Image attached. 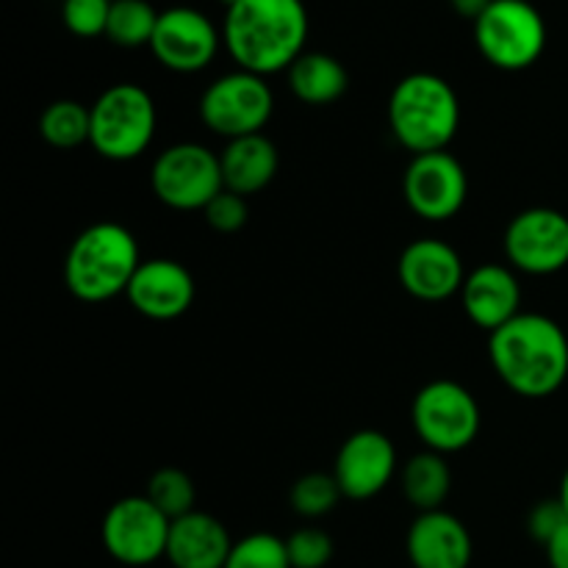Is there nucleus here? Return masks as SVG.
I'll list each match as a JSON object with an SVG mask.
<instances>
[{"label": "nucleus", "instance_id": "6ab92c4d", "mask_svg": "<svg viewBox=\"0 0 568 568\" xmlns=\"http://www.w3.org/2000/svg\"><path fill=\"white\" fill-rule=\"evenodd\" d=\"M231 532L216 516L194 510L175 519L166 541V560L172 568H225L231 558Z\"/></svg>", "mask_w": 568, "mask_h": 568}, {"label": "nucleus", "instance_id": "7ed1b4c3", "mask_svg": "<svg viewBox=\"0 0 568 568\" xmlns=\"http://www.w3.org/2000/svg\"><path fill=\"white\" fill-rule=\"evenodd\" d=\"M139 266L136 236L120 222H94L67 250L64 286L81 303H109L128 292Z\"/></svg>", "mask_w": 568, "mask_h": 568}, {"label": "nucleus", "instance_id": "f03ea898", "mask_svg": "<svg viewBox=\"0 0 568 568\" xmlns=\"http://www.w3.org/2000/svg\"><path fill=\"white\" fill-rule=\"evenodd\" d=\"M488 358L499 381L527 399L552 397L568 377V336L544 314H525L488 336Z\"/></svg>", "mask_w": 568, "mask_h": 568}, {"label": "nucleus", "instance_id": "9d476101", "mask_svg": "<svg viewBox=\"0 0 568 568\" xmlns=\"http://www.w3.org/2000/svg\"><path fill=\"white\" fill-rule=\"evenodd\" d=\"M170 527L172 521L148 497H125L105 510L100 538L116 564L142 568L166 558Z\"/></svg>", "mask_w": 568, "mask_h": 568}, {"label": "nucleus", "instance_id": "ddd939ff", "mask_svg": "<svg viewBox=\"0 0 568 568\" xmlns=\"http://www.w3.org/2000/svg\"><path fill=\"white\" fill-rule=\"evenodd\" d=\"M155 59L172 72H200L220 53V31L203 11L192 6H172L161 11L150 42Z\"/></svg>", "mask_w": 568, "mask_h": 568}, {"label": "nucleus", "instance_id": "7c9ffc66", "mask_svg": "<svg viewBox=\"0 0 568 568\" xmlns=\"http://www.w3.org/2000/svg\"><path fill=\"white\" fill-rule=\"evenodd\" d=\"M566 521L568 514L564 503H560V499H544V503H538L536 508L530 510V516H527V530H530V536L544 547Z\"/></svg>", "mask_w": 568, "mask_h": 568}, {"label": "nucleus", "instance_id": "c85d7f7f", "mask_svg": "<svg viewBox=\"0 0 568 568\" xmlns=\"http://www.w3.org/2000/svg\"><path fill=\"white\" fill-rule=\"evenodd\" d=\"M111 3L114 0H64L61 20H64L67 31L81 39L105 37Z\"/></svg>", "mask_w": 568, "mask_h": 568}, {"label": "nucleus", "instance_id": "5701e85b", "mask_svg": "<svg viewBox=\"0 0 568 568\" xmlns=\"http://www.w3.org/2000/svg\"><path fill=\"white\" fill-rule=\"evenodd\" d=\"M92 109L78 100H55L39 114V136L55 150H75L89 142Z\"/></svg>", "mask_w": 568, "mask_h": 568}, {"label": "nucleus", "instance_id": "393cba45", "mask_svg": "<svg viewBox=\"0 0 568 568\" xmlns=\"http://www.w3.org/2000/svg\"><path fill=\"white\" fill-rule=\"evenodd\" d=\"M144 497L161 510L170 521L183 519V516L194 514L197 505V488H194L192 477L186 471L175 469V466H164V469L153 471L148 480V491Z\"/></svg>", "mask_w": 568, "mask_h": 568}, {"label": "nucleus", "instance_id": "473e14b6", "mask_svg": "<svg viewBox=\"0 0 568 568\" xmlns=\"http://www.w3.org/2000/svg\"><path fill=\"white\" fill-rule=\"evenodd\" d=\"M449 3H453V9L458 11L460 17H466V20L475 22L477 17H480L483 11L491 6V0H449Z\"/></svg>", "mask_w": 568, "mask_h": 568}, {"label": "nucleus", "instance_id": "c756f323", "mask_svg": "<svg viewBox=\"0 0 568 568\" xmlns=\"http://www.w3.org/2000/svg\"><path fill=\"white\" fill-rule=\"evenodd\" d=\"M203 214H205V222H209L216 233H239L244 225H247L250 205H247V197L222 189V192L205 205Z\"/></svg>", "mask_w": 568, "mask_h": 568}, {"label": "nucleus", "instance_id": "0eeeda50", "mask_svg": "<svg viewBox=\"0 0 568 568\" xmlns=\"http://www.w3.org/2000/svg\"><path fill=\"white\" fill-rule=\"evenodd\" d=\"M410 422L427 449L442 455L460 453L480 433V405L458 381H430L416 392Z\"/></svg>", "mask_w": 568, "mask_h": 568}, {"label": "nucleus", "instance_id": "f257e3e1", "mask_svg": "<svg viewBox=\"0 0 568 568\" xmlns=\"http://www.w3.org/2000/svg\"><path fill=\"white\" fill-rule=\"evenodd\" d=\"M308 9L303 0H236L225 9L222 42L239 70L266 78L305 53Z\"/></svg>", "mask_w": 568, "mask_h": 568}, {"label": "nucleus", "instance_id": "a211bd4d", "mask_svg": "<svg viewBox=\"0 0 568 568\" xmlns=\"http://www.w3.org/2000/svg\"><path fill=\"white\" fill-rule=\"evenodd\" d=\"M471 555V532L444 508L419 514L410 525L408 560L414 568H469Z\"/></svg>", "mask_w": 568, "mask_h": 568}, {"label": "nucleus", "instance_id": "20e7f679", "mask_svg": "<svg viewBox=\"0 0 568 568\" xmlns=\"http://www.w3.org/2000/svg\"><path fill=\"white\" fill-rule=\"evenodd\" d=\"M392 136L414 155L442 153L460 128V100L436 72H410L388 98Z\"/></svg>", "mask_w": 568, "mask_h": 568}, {"label": "nucleus", "instance_id": "412c9836", "mask_svg": "<svg viewBox=\"0 0 568 568\" xmlns=\"http://www.w3.org/2000/svg\"><path fill=\"white\" fill-rule=\"evenodd\" d=\"M286 72L294 98L308 105L336 103L349 87V75L342 61L320 50H305Z\"/></svg>", "mask_w": 568, "mask_h": 568}, {"label": "nucleus", "instance_id": "aec40b11", "mask_svg": "<svg viewBox=\"0 0 568 568\" xmlns=\"http://www.w3.org/2000/svg\"><path fill=\"white\" fill-rule=\"evenodd\" d=\"M220 164L227 192L250 197V194L264 192L275 181L281 159L272 139H266L264 133H253V136L231 139L220 153Z\"/></svg>", "mask_w": 568, "mask_h": 568}, {"label": "nucleus", "instance_id": "dca6fc26", "mask_svg": "<svg viewBox=\"0 0 568 568\" xmlns=\"http://www.w3.org/2000/svg\"><path fill=\"white\" fill-rule=\"evenodd\" d=\"M194 277L181 261L148 258L133 275L125 297L133 311L153 322H172L186 314L194 303Z\"/></svg>", "mask_w": 568, "mask_h": 568}, {"label": "nucleus", "instance_id": "1a4fd4ad", "mask_svg": "<svg viewBox=\"0 0 568 568\" xmlns=\"http://www.w3.org/2000/svg\"><path fill=\"white\" fill-rule=\"evenodd\" d=\"M153 194L175 211H205L225 189L220 155L197 142H178L161 150L150 170Z\"/></svg>", "mask_w": 568, "mask_h": 568}, {"label": "nucleus", "instance_id": "39448f33", "mask_svg": "<svg viewBox=\"0 0 568 568\" xmlns=\"http://www.w3.org/2000/svg\"><path fill=\"white\" fill-rule=\"evenodd\" d=\"M89 144L105 161H133L150 148L159 125L155 100L139 83H114L92 105Z\"/></svg>", "mask_w": 568, "mask_h": 568}, {"label": "nucleus", "instance_id": "6e6552de", "mask_svg": "<svg viewBox=\"0 0 568 568\" xmlns=\"http://www.w3.org/2000/svg\"><path fill=\"white\" fill-rule=\"evenodd\" d=\"M275 111V94H272L266 78L255 72L236 70L216 78L200 98V120L211 133L222 139H242L253 133H264L266 122Z\"/></svg>", "mask_w": 568, "mask_h": 568}, {"label": "nucleus", "instance_id": "4468645a", "mask_svg": "<svg viewBox=\"0 0 568 568\" xmlns=\"http://www.w3.org/2000/svg\"><path fill=\"white\" fill-rule=\"evenodd\" d=\"M397 447L381 430H358L338 447L333 477L344 499L366 503L388 488L397 475Z\"/></svg>", "mask_w": 568, "mask_h": 568}, {"label": "nucleus", "instance_id": "72a5a7b5", "mask_svg": "<svg viewBox=\"0 0 568 568\" xmlns=\"http://www.w3.org/2000/svg\"><path fill=\"white\" fill-rule=\"evenodd\" d=\"M558 499H560V503H564V508H566V514H568V469H566L564 480H560V491H558Z\"/></svg>", "mask_w": 568, "mask_h": 568}, {"label": "nucleus", "instance_id": "f704fd0d", "mask_svg": "<svg viewBox=\"0 0 568 568\" xmlns=\"http://www.w3.org/2000/svg\"><path fill=\"white\" fill-rule=\"evenodd\" d=\"M220 3H225V9H231V6L236 3V0H220Z\"/></svg>", "mask_w": 568, "mask_h": 568}, {"label": "nucleus", "instance_id": "bb28decb", "mask_svg": "<svg viewBox=\"0 0 568 568\" xmlns=\"http://www.w3.org/2000/svg\"><path fill=\"white\" fill-rule=\"evenodd\" d=\"M225 568H292L286 552V538L272 532H250L233 544Z\"/></svg>", "mask_w": 568, "mask_h": 568}, {"label": "nucleus", "instance_id": "9b49d317", "mask_svg": "<svg viewBox=\"0 0 568 568\" xmlns=\"http://www.w3.org/2000/svg\"><path fill=\"white\" fill-rule=\"evenodd\" d=\"M505 255L525 275H555L568 266V216L558 209L536 205L505 227Z\"/></svg>", "mask_w": 568, "mask_h": 568}, {"label": "nucleus", "instance_id": "cd10ccee", "mask_svg": "<svg viewBox=\"0 0 568 568\" xmlns=\"http://www.w3.org/2000/svg\"><path fill=\"white\" fill-rule=\"evenodd\" d=\"M286 552L292 568H325L333 560L336 544L320 527H300L286 538Z\"/></svg>", "mask_w": 568, "mask_h": 568}, {"label": "nucleus", "instance_id": "a878e982", "mask_svg": "<svg viewBox=\"0 0 568 568\" xmlns=\"http://www.w3.org/2000/svg\"><path fill=\"white\" fill-rule=\"evenodd\" d=\"M344 494L338 488L333 471H311V475H303L292 486V494H288V503H292L294 514H300L303 519H322L331 510H336V505L342 503Z\"/></svg>", "mask_w": 568, "mask_h": 568}, {"label": "nucleus", "instance_id": "423d86ee", "mask_svg": "<svg viewBox=\"0 0 568 568\" xmlns=\"http://www.w3.org/2000/svg\"><path fill=\"white\" fill-rule=\"evenodd\" d=\"M475 44L497 70L521 72L541 59L547 22L530 0H491L475 20Z\"/></svg>", "mask_w": 568, "mask_h": 568}, {"label": "nucleus", "instance_id": "f8f14e48", "mask_svg": "<svg viewBox=\"0 0 568 568\" xmlns=\"http://www.w3.org/2000/svg\"><path fill=\"white\" fill-rule=\"evenodd\" d=\"M408 209L427 222H447L466 205L469 175L449 150L414 155L403 178Z\"/></svg>", "mask_w": 568, "mask_h": 568}, {"label": "nucleus", "instance_id": "4be33fe9", "mask_svg": "<svg viewBox=\"0 0 568 568\" xmlns=\"http://www.w3.org/2000/svg\"><path fill=\"white\" fill-rule=\"evenodd\" d=\"M399 486H403L405 499L419 514L442 510L453 491V471H449L447 455L433 453V449L416 453L399 471Z\"/></svg>", "mask_w": 568, "mask_h": 568}, {"label": "nucleus", "instance_id": "b1692460", "mask_svg": "<svg viewBox=\"0 0 568 568\" xmlns=\"http://www.w3.org/2000/svg\"><path fill=\"white\" fill-rule=\"evenodd\" d=\"M159 14L161 11H155L148 0H114L105 37L120 48H150Z\"/></svg>", "mask_w": 568, "mask_h": 568}, {"label": "nucleus", "instance_id": "f3484780", "mask_svg": "<svg viewBox=\"0 0 568 568\" xmlns=\"http://www.w3.org/2000/svg\"><path fill=\"white\" fill-rule=\"evenodd\" d=\"M466 316L491 336L521 314V286L514 266L480 264L466 275L460 288Z\"/></svg>", "mask_w": 568, "mask_h": 568}, {"label": "nucleus", "instance_id": "2eb2a0df", "mask_svg": "<svg viewBox=\"0 0 568 568\" xmlns=\"http://www.w3.org/2000/svg\"><path fill=\"white\" fill-rule=\"evenodd\" d=\"M397 275L410 297L422 303H444L460 294L469 272L464 270L453 244L444 239H416L399 253Z\"/></svg>", "mask_w": 568, "mask_h": 568}, {"label": "nucleus", "instance_id": "2f4dec72", "mask_svg": "<svg viewBox=\"0 0 568 568\" xmlns=\"http://www.w3.org/2000/svg\"><path fill=\"white\" fill-rule=\"evenodd\" d=\"M544 549H547L549 568H568V521L544 544Z\"/></svg>", "mask_w": 568, "mask_h": 568}]
</instances>
